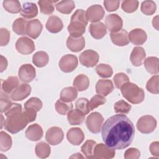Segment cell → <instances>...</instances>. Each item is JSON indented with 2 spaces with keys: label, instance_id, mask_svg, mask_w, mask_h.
<instances>
[{
  "label": "cell",
  "instance_id": "cell-10",
  "mask_svg": "<svg viewBox=\"0 0 159 159\" xmlns=\"http://www.w3.org/2000/svg\"><path fill=\"white\" fill-rule=\"evenodd\" d=\"M64 137L63 132L61 128L53 126L49 128L45 134V139L48 143L52 145L60 143Z\"/></svg>",
  "mask_w": 159,
  "mask_h": 159
},
{
  "label": "cell",
  "instance_id": "cell-12",
  "mask_svg": "<svg viewBox=\"0 0 159 159\" xmlns=\"http://www.w3.org/2000/svg\"><path fill=\"white\" fill-rule=\"evenodd\" d=\"M105 14L104 8L99 4H94L88 7L86 11L87 20L93 22H99Z\"/></svg>",
  "mask_w": 159,
  "mask_h": 159
},
{
  "label": "cell",
  "instance_id": "cell-43",
  "mask_svg": "<svg viewBox=\"0 0 159 159\" xmlns=\"http://www.w3.org/2000/svg\"><path fill=\"white\" fill-rule=\"evenodd\" d=\"M75 107L78 111H80L84 115L88 114L90 111L89 107V101L85 98H79L75 103Z\"/></svg>",
  "mask_w": 159,
  "mask_h": 159
},
{
  "label": "cell",
  "instance_id": "cell-32",
  "mask_svg": "<svg viewBox=\"0 0 159 159\" xmlns=\"http://www.w3.org/2000/svg\"><path fill=\"white\" fill-rule=\"evenodd\" d=\"M144 66L147 71L151 74L158 73V58L155 57H149L145 59Z\"/></svg>",
  "mask_w": 159,
  "mask_h": 159
},
{
  "label": "cell",
  "instance_id": "cell-21",
  "mask_svg": "<svg viewBox=\"0 0 159 159\" xmlns=\"http://www.w3.org/2000/svg\"><path fill=\"white\" fill-rule=\"evenodd\" d=\"M145 57L146 53L144 48L137 46L133 48L130 56V60L134 66H139L142 65L145 59Z\"/></svg>",
  "mask_w": 159,
  "mask_h": 159
},
{
  "label": "cell",
  "instance_id": "cell-51",
  "mask_svg": "<svg viewBox=\"0 0 159 159\" xmlns=\"http://www.w3.org/2000/svg\"><path fill=\"white\" fill-rule=\"evenodd\" d=\"M10 39V32L6 28L0 29V45L1 47L7 45Z\"/></svg>",
  "mask_w": 159,
  "mask_h": 159
},
{
  "label": "cell",
  "instance_id": "cell-1",
  "mask_svg": "<svg viewBox=\"0 0 159 159\" xmlns=\"http://www.w3.org/2000/svg\"><path fill=\"white\" fill-rule=\"evenodd\" d=\"M102 140L109 148L122 150L133 141L135 128L132 122L124 114H116L108 118L101 128Z\"/></svg>",
  "mask_w": 159,
  "mask_h": 159
},
{
  "label": "cell",
  "instance_id": "cell-40",
  "mask_svg": "<svg viewBox=\"0 0 159 159\" xmlns=\"http://www.w3.org/2000/svg\"><path fill=\"white\" fill-rule=\"evenodd\" d=\"M72 109L73 104L71 102H66L58 99L55 103V109L61 115L66 114Z\"/></svg>",
  "mask_w": 159,
  "mask_h": 159
},
{
  "label": "cell",
  "instance_id": "cell-6",
  "mask_svg": "<svg viewBox=\"0 0 159 159\" xmlns=\"http://www.w3.org/2000/svg\"><path fill=\"white\" fill-rule=\"evenodd\" d=\"M104 118L98 112L90 114L86 118V124L88 130L93 134H98L101 130L103 124Z\"/></svg>",
  "mask_w": 159,
  "mask_h": 159
},
{
  "label": "cell",
  "instance_id": "cell-29",
  "mask_svg": "<svg viewBox=\"0 0 159 159\" xmlns=\"http://www.w3.org/2000/svg\"><path fill=\"white\" fill-rule=\"evenodd\" d=\"M73 85L78 91H83L87 89L89 86V80L87 76L81 74L75 77Z\"/></svg>",
  "mask_w": 159,
  "mask_h": 159
},
{
  "label": "cell",
  "instance_id": "cell-31",
  "mask_svg": "<svg viewBox=\"0 0 159 159\" xmlns=\"http://www.w3.org/2000/svg\"><path fill=\"white\" fill-rule=\"evenodd\" d=\"M49 60L48 54L43 51L37 52L32 57V62L37 67H43L47 65Z\"/></svg>",
  "mask_w": 159,
  "mask_h": 159
},
{
  "label": "cell",
  "instance_id": "cell-27",
  "mask_svg": "<svg viewBox=\"0 0 159 159\" xmlns=\"http://www.w3.org/2000/svg\"><path fill=\"white\" fill-rule=\"evenodd\" d=\"M20 14L25 19H32L38 14L37 6L33 2H25L21 8Z\"/></svg>",
  "mask_w": 159,
  "mask_h": 159
},
{
  "label": "cell",
  "instance_id": "cell-23",
  "mask_svg": "<svg viewBox=\"0 0 159 159\" xmlns=\"http://www.w3.org/2000/svg\"><path fill=\"white\" fill-rule=\"evenodd\" d=\"M43 130L42 127L37 124H32L28 127L25 130L26 137L31 141H37L43 136Z\"/></svg>",
  "mask_w": 159,
  "mask_h": 159
},
{
  "label": "cell",
  "instance_id": "cell-28",
  "mask_svg": "<svg viewBox=\"0 0 159 159\" xmlns=\"http://www.w3.org/2000/svg\"><path fill=\"white\" fill-rule=\"evenodd\" d=\"M67 119L70 125H80L84 122L85 115L76 109H71L67 113Z\"/></svg>",
  "mask_w": 159,
  "mask_h": 159
},
{
  "label": "cell",
  "instance_id": "cell-15",
  "mask_svg": "<svg viewBox=\"0 0 159 159\" xmlns=\"http://www.w3.org/2000/svg\"><path fill=\"white\" fill-rule=\"evenodd\" d=\"M31 90V86L29 84H21L13 91L11 94V98L13 101H22L29 96Z\"/></svg>",
  "mask_w": 159,
  "mask_h": 159
},
{
  "label": "cell",
  "instance_id": "cell-42",
  "mask_svg": "<svg viewBox=\"0 0 159 159\" xmlns=\"http://www.w3.org/2000/svg\"><path fill=\"white\" fill-rule=\"evenodd\" d=\"M55 1L47 0H40L38 1L40 12L44 14H51L54 11V6L53 3Z\"/></svg>",
  "mask_w": 159,
  "mask_h": 159
},
{
  "label": "cell",
  "instance_id": "cell-45",
  "mask_svg": "<svg viewBox=\"0 0 159 159\" xmlns=\"http://www.w3.org/2000/svg\"><path fill=\"white\" fill-rule=\"evenodd\" d=\"M139 6V1L135 0H126L122 2L121 7L122 10L127 13L135 12Z\"/></svg>",
  "mask_w": 159,
  "mask_h": 159
},
{
  "label": "cell",
  "instance_id": "cell-14",
  "mask_svg": "<svg viewBox=\"0 0 159 159\" xmlns=\"http://www.w3.org/2000/svg\"><path fill=\"white\" fill-rule=\"evenodd\" d=\"M105 25L111 32H116L122 29L123 21L122 18L116 14H111L106 16Z\"/></svg>",
  "mask_w": 159,
  "mask_h": 159
},
{
  "label": "cell",
  "instance_id": "cell-19",
  "mask_svg": "<svg viewBox=\"0 0 159 159\" xmlns=\"http://www.w3.org/2000/svg\"><path fill=\"white\" fill-rule=\"evenodd\" d=\"M114 89V85L110 80H99L96 84V93L102 96H106Z\"/></svg>",
  "mask_w": 159,
  "mask_h": 159
},
{
  "label": "cell",
  "instance_id": "cell-46",
  "mask_svg": "<svg viewBox=\"0 0 159 159\" xmlns=\"http://www.w3.org/2000/svg\"><path fill=\"white\" fill-rule=\"evenodd\" d=\"M131 107V105L124 100H120L116 102L114 106L115 112L119 114H128Z\"/></svg>",
  "mask_w": 159,
  "mask_h": 159
},
{
  "label": "cell",
  "instance_id": "cell-4",
  "mask_svg": "<svg viewBox=\"0 0 159 159\" xmlns=\"http://www.w3.org/2000/svg\"><path fill=\"white\" fill-rule=\"evenodd\" d=\"M122 96L132 104H139L145 98L143 90L137 84L127 82L120 88Z\"/></svg>",
  "mask_w": 159,
  "mask_h": 159
},
{
  "label": "cell",
  "instance_id": "cell-48",
  "mask_svg": "<svg viewBox=\"0 0 159 159\" xmlns=\"http://www.w3.org/2000/svg\"><path fill=\"white\" fill-rule=\"evenodd\" d=\"M106 101L104 96H102L99 94H96L94 96L91 100L89 101V107L90 111H92L98 106L104 104Z\"/></svg>",
  "mask_w": 159,
  "mask_h": 159
},
{
  "label": "cell",
  "instance_id": "cell-33",
  "mask_svg": "<svg viewBox=\"0 0 159 159\" xmlns=\"http://www.w3.org/2000/svg\"><path fill=\"white\" fill-rule=\"evenodd\" d=\"M75 7V2L71 0L61 1L56 4L57 10L62 14H68L72 12Z\"/></svg>",
  "mask_w": 159,
  "mask_h": 159
},
{
  "label": "cell",
  "instance_id": "cell-50",
  "mask_svg": "<svg viewBox=\"0 0 159 159\" xmlns=\"http://www.w3.org/2000/svg\"><path fill=\"white\" fill-rule=\"evenodd\" d=\"M12 103L7 96V94L4 93L1 91V112L2 113L6 112L11 106Z\"/></svg>",
  "mask_w": 159,
  "mask_h": 159
},
{
  "label": "cell",
  "instance_id": "cell-44",
  "mask_svg": "<svg viewBox=\"0 0 159 159\" xmlns=\"http://www.w3.org/2000/svg\"><path fill=\"white\" fill-rule=\"evenodd\" d=\"M158 80L159 76L158 75L153 76L147 83L146 88L147 89L153 94H158Z\"/></svg>",
  "mask_w": 159,
  "mask_h": 159
},
{
  "label": "cell",
  "instance_id": "cell-3",
  "mask_svg": "<svg viewBox=\"0 0 159 159\" xmlns=\"http://www.w3.org/2000/svg\"><path fill=\"white\" fill-rule=\"evenodd\" d=\"M87 24L86 12L83 9L76 10L72 15L70 23L68 26V31L70 36L75 38L81 37L85 32Z\"/></svg>",
  "mask_w": 159,
  "mask_h": 159
},
{
  "label": "cell",
  "instance_id": "cell-13",
  "mask_svg": "<svg viewBox=\"0 0 159 159\" xmlns=\"http://www.w3.org/2000/svg\"><path fill=\"white\" fill-rule=\"evenodd\" d=\"M18 75L22 82L29 83L35 78L36 71L32 65L24 64L19 68Z\"/></svg>",
  "mask_w": 159,
  "mask_h": 159
},
{
  "label": "cell",
  "instance_id": "cell-57",
  "mask_svg": "<svg viewBox=\"0 0 159 159\" xmlns=\"http://www.w3.org/2000/svg\"><path fill=\"white\" fill-rule=\"evenodd\" d=\"M70 158H83V156H82L80 153H75L73 155H71L70 157Z\"/></svg>",
  "mask_w": 159,
  "mask_h": 159
},
{
  "label": "cell",
  "instance_id": "cell-17",
  "mask_svg": "<svg viewBox=\"0 0 159 159\" xmlns=\"http://www.w3.org/2000/svg\"><path fill=\"white\" fill-rule=\"evenodd\" d=\"M42 28V24L39 19L30 20L27 22L26 35L33 39H35L40 35Z\"/></svg>",
  "mask_w": 159,
  "mask_h": 159
},
{
  "label": "cell",
  "instance_id": "cell-16",
  "mask_svg": "<svg viewBox=\"0 0 159 159\" xmlns=\"http://www.w3.org/2000/svg\"><path fill=\"white\" fill-rule=\"evenodd\" d=\"M68 141L74 145H79L84 139V134L83 130L78 127L71 128L66 134Z\"/></svg>",
  "mask_w": 159,
  "mask_h": 159
},
{
  "label": "cell",
  "instance_id": "cell-9",
  "mask_svg": "<svg viewBox=\"0 0 159 159\" xmlns=\"http://www.w3.org/2000/svg\"><path fill=\"white\" fill-rule=\"evenodd\" d=\"M35 45L30 39L27 37H21L16 43V48L18 52L23 55L32 53L35 50Z\"/></svg>",
  "mask_w": 159,
  "mask_h": 159
},
{
  "label": "cell",
  "instance_id": "cell-26",
  "mask_svg": "<svg viewBox=\"0 0 159 159\" xmlns=\"http://www.w3.org/2000/svg\"><path fill=\"white\" fill-rule=\"evenodd\" d=\"M19 86V80L17 76H9L6 80H1V91L9 94Z\"/></svg>",
  "mask_w": 159,
  "mask_h": 159
},
{
  "label": "cell",
  "instance_id": "cell-37",
  "mask_svg": "<svg viewBox=\"0 0 159 159\" xmlns=\"http://www.w3.org/2000/svg\"><path fill=\"white\" fill-rule=\"evenodd\" d=\"M11 137L4 131L0 132V150L2 152L9 150L12 147Z\"/></svg>",
  "mask_w": 159,
  "mask_h": 159
},
{
  "label": "cell",
  "instance_id": "cell-52",
  "mask_svg": "<svg viewBox=\"0 0 159 159\" xmlns=\"http://www.w3.org/2000/svg\"><path fill=\"white\" fill-rule=\"evenodd\" d=\"M140 156V151L135 148H130L127 149L124 153V158L125 159H137Z\"/></svg>",
  "mask_w": 159,
  "mask_h": 159
},
{
  "label": "cell",
  "instance_id": "cell-22",
  "mask_svg": "<svg viewBox=\"0 0 159 159\" xmlns=\"http://www.w3.org/2000/svg\"><path fill=\"white\" fill-rule=\"evenodd\" d=\"M66 46L71 51L78 52L84 48L85 39L83 36L78 38L69 36L66 40Z\"/></svg>",
  "mask_w": 159,
  "mask_h": 159
},
{
  "label": "cell",
  "instance_id": "cell-47",
  "mask_svg": "<svg viewBox=\"0 0 159 159\" xmlns=\"http://www.w3.org/2000/svg\"><path fill=\"white\" fill-rule=\"evenodd\" d=\"M114 84L116 86V88L120 89V88L125 84L126 83L129 82L130 80L129 76L124 73H117L113 78Z\"/></svg>",
  "mask_w": 159,
  "mask_h": 159
},
{
  "label": "cell",
  "instance_id": "cell-2",
  "mask_svg": "<svg viewBox=\"0 0 159 159\" xmlns=\"http://www.w3.org/2000/svg\"><path fill=\"white\" fill-rule=\"evenodd\" d=\"M37 112L35 109L30 107L24 108V111H22L20 104L12 103V106L4 112L6 116L4 120L5 129L12 134L20 132L29 123L35 120Z\"/></svg>",
  "mask_w": 159,
  "mask_h": 159
},
{
  "label": "cell",
  "instance_id": "cell-30",
  "mask_svg": "<svg viewBox=\"0 0 159 159\" xmlns=\"http://www.w3.org/2000/svg\"><path fill=\"white\" fill-rule=\"evenodd\" d=\"M78 96L77 90L74 87L64 88L60 92V99L64 102H71Z\"/></svg>",
  "mask_w": 159,
  "mask_h": 159
},
{
  "label": "cell",
  "instance_id": "cell-55",
  "mask_svg": "<svg viewBox=\"0 0 159 159\" xmlns=\"http://www.w3.org/2000/svg\"><path fill=\"white\" fill-rule=\"evenodd\" d=\"M1 59H0V71L2 73L3 72L7 66V59L2 56V55H1Z\"/></svg>",
  "mask_w": 159,
  "mask_h": 159
},
{
  "label": "cell",
  "instance_id": "cell-35",
  "mask_svg": "<svg viewBox=\"0 0 159 159\" xmlns=\"http://www.w3.org/2000/svg\"><path fill=\"white\" fill-rule=\"evenodd\" d=\"M3 7L5 10L12 14L20 12L21 6L20 2L17 0H6L2 2Z\"/></svg>",
  "mask_w": 159,
  "mask_h": 159
},
{
  "label": "cell",
  "instance_id": "cell-36",
  "mask_svg": "<svg viewBox=\"0 0 159 159\" xmlns=\"http://www.w3.org/2000/svg\"><path fill=\"white\" fill-rule=\"evenodd\" d=\"M28 21L23 18H17L12 24V30L17 35L26 34V28Z\"/></svg>",
  "mask_w": 159,
  "mask_h": 159
},
{
  "label": "cell",
  "instance_id": "cell-34",
  "mask_svg": "<svg viewBox=\"0 0 159 159\" xmlns=\"http://www.w3.org/2000/svg\"><path fill=\"white\" fill-rule=\"evenodd\" d=\"M35 152L39 158H45L50 155L51 150L48 144L44 142H40L36 144Z\"/></svg>",
  "mask_w": 159,
  "mask_h": 159
},
{
  "label": "cell",
  "instance_id": "cell-39",
  "mask_svg": "<svg viewBox=\"0 0 159 159\" xmlns=\"http://www.w3.org/2000/svg\"><path fill=\"white\" fill-rule=\"evenodd\" d=\"M96 142L93 140H86L81 146V152L87 158H93V151Z\"/></svg>",
  "mask_w": 159,
  "mask_h": 159
},
{
  "label": "cell",
  "instance_id": "cell-54",
  "mask_svg": "<svg viewBox=\"0 0 159 159\" xmlns=\"http://www.w3.org/2000/svg\"><path fill=\"white\" fill-rule=\"evenodd\" d=\"M149 149L152 155L157 157H159V142L158 141L152 142L150 145Z\"/></svg>",
  "mask_w": 159,
  "mask_h": 159
},
{
  "label": "cell",
  "instance_id": "cell-53",
  "mask_svg": "<svg viewBox=\"0 0 159 159\" xmlns=\"http://www.w3.org/2000/svg\"><path fill=\"white\" fill-rule=\"evenodd\" d=\"M106 9L108 12H112L116 11L120 4L119 1H104L103 2Z\"/></svg>",
  "mask_w": 159,
  "mask_h": 159
},
{
  "label": "cell",
  "instance_id": "cell-24",
  "mask_svg": "<svg viewBox=\"0 0 159 159\" xmlns=\"http://www.w3.org/2000/svg\"><path fill=\"white\" fill-rule=\"evenodd\" d=\"M45 27L50 32L58 33L63 29V24L60 17L56 16H51L48 17Z\"/></svg>",
  "mask_w": 159,
  "mask_h": 159
},
{
  "label": "cell",
  "instance_id": "cell-7",
  "mask_svg": "<svg viewBox=\"0 0 159 159\" xmlns=\"http://www.w3.org/2000/svg\"><path fill=\"white\" fill-rule=\"evenodd\" d=\"M81 64L86 67H93L98 63L99 56L93 50H86L83 52L79 57Z\"/></svg>",
  "mask_w": 159,
  "mask_h": 159
},
{
  "label": "cell",
  "instance_id": "cell-49",
  "mask_svg": "<svg viewBox=\"0 0 159 159\" xmlns=\"http://www.w3.org/2000/svg\"><path fill=\"white\" fill-rule=\"evenodd\" d=\"M42 101L36 97H33L30 98L25 104L24 108L30 107L35 109L37 112L39 111L42 107Z\"/></svg>",
  "mask_w": 159,
  "mask_h": 159
},
{
  "label": "cell",
  "instance_id": "cell-41",
  "mask_svg": "<svg viewBox=\"0 0 159 159\" xmlns=\"http://www.w3.org/2000/svg\"><path fill=\"white\" fill-rule=\"evenodd\" d=\"M141 11L145 15L153 14L157 9L156 4L153 1H144L141 4Z\"/></svg>",
  "mask_w": 159,
  "mask_h": 159
},
{
  "label": "cell",
  "instance_id": "cell-58",
  "mask_svg": "<svg viewBox=\"0 0 159 159\" xmlns=\"http://www.w3.org/2000/svg\"><path fill=\"white\" fill-rule=\"evenodd\" d=\"M1 129L2 128V126L3 125H4V123H3V121H4V117H3V116L1 114Z\"/></svg>",
  "mask_w": 159,
  "mask_h": 159
},
{
  "label": "cell",
  "instance_id": "cell-18",
  "mask_svg": "<svg viewBox=\"0 0 159 159\" xmlns=\"http://www.w3.org/2000/svg\"><path fill=\"white\" fill-rule=\"evenodd\" d=\"M129 41L134 45H140L143 44L147 39L146 32L142 29L132 30L128 34Z\"/></svg>",
  "mask_w": 159,
  "mask_h": 159
},
{
  "label": "cell",
  "instance_id": "cell-56",
  "mask_svg": "<svg viewBox=\"0 0 159 159\" xmlns=\"http://www.w3.org/2000/svg\"><path fill=\"white\" fill-rule=\"evenodd\" d=\"M152 24L153 27H155L157 30H158V16H157L155 17H153V20H152Z\"/></svg>",
  "mask_w": 159,
  "mask_h": 159
},
{
  "label": "cell",
  "instance_id": "cell-5",
  "mask_svg": "<svg viewBox=\"0 0 159 159\" xmlns=\"http://www.w3.org/2000/svg\"><path fill=\"white\" fill-rule=\"evenodd\" d=\"M156 127V119L150 115L142 116L137 122V128L142 134H150L154 131Z\"/></svg>",
  "mask_w": 159,
  "mask_h": 159
},
{
  "label": "cell",
  "instance_id": "cell-11",
  "mask_svg": "<svg viewBox=\"0 0 159 159\" xmlns=\"http://www.w3.org/2000/svg\"><path fill=\"white\" fill-rule=\"evenodd\" d=\"M115 153V150L109 148L106 144H96L93 151V158H112L114 157Z\"/></svg>",
  "mask_w": 159,
  "mask_h": 159
},
{
  "label": "cell",
  "instance_id": "cell-8",
  "mask_svg": "<svg viewBox=\"0 0 159 159\" xmlns=\"http://www.w3.org/2000/svg\"><path fill=\"white\" fill-rule=\"evenodd\" d=\"M77 57L72 54H67L63 56L59 61L60 70L65 73L73 71L78 66Z\"/></svg>",
  "mask_w": 159,
  "mask_h": 159
},
{
  "label": "cell",
  "instance_id": "cell-20",
  "mask_svg": "<svg viewBox=\"0 0 159 159\" xmlns=\"http://www.w3.org/2000/svg\"><path fill=\"white\" fill-rule=\"evenodd\" d=\"M111 39L113 43L117 46H125L129 43L127 32L124 29H121L116 32H111Z\"/></svg>",
  "mask_w": 159,
  "mask_h": 159
},
{
  "label": "cell",
  "instance_id": "cell-38",
  "mask_svg": "<svg viewBox=\"0 0 159 159\" xmlns=\"http://www.w3.org/2000/svg\"><path fill=\"white\" fill-rule=\"evenodd\" d=\"M96 71L102 78H110L112 76L113 71L111 66L107 64L101 63L96 66Z\"/></svg>",
  "mask_w": 159,
  "mask_h": 159
},
{
  "label": "cell",
  "instance_id": "cell-25",
  "mask_svg": "<svg viewBox=\"0 0 159 159\" xmlns=\"http://www.w3.org/2000/svg\"><path fill=\"white\" fill-rule=\"evenodd\" d=\"M89 29L91 36L96 39H102L107 33L106 27L101 22L91 24Z\"/></svg>",
  "mask_w": 159,
  "mask_h": 159
}]
</instances>
